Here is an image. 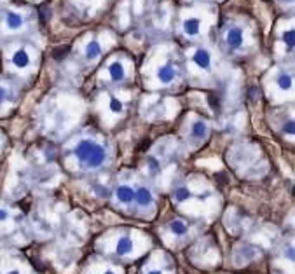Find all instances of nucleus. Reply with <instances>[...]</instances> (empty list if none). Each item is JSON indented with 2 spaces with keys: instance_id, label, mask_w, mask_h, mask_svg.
Wrapping results in <instances>:
<instances>
[{
  "instance_id": "f257e3e1",
  "label": "nucleus",
  "mask_w": 295,
  "mask_h": 274,
  "mask_svg": "<svg viewBox=\"0 0 295 274\" xmlns=\"http://www.w3.org/2000/svg\"><path fill=\"white\" fill-rule=\"evenodd\" d=\"M2 25L9 32H18V30H21L25 26V16H23V13H20V11H14V9L6 11L2 18Z\"/></svg>"
},
{
  "instance_id": "f03ea898",
  "label": "nucleus",
  "mask_w": 295,
  "mask_h": 274,
  "mask_svg": "<svg viewBox=\"0 0 295 274\" xmlns=\"http://www.w3.org/2000/svg\"><path fill=\"white\" fill-rule=\"evenodd\" d=\"M11 63H13L14 68L18 70H25L32 65V52L28 51L26 47H18L13 51L11 54Z\"/></svg>"
},
{
  "instance_id": "7ed1b4c3",
  "label": "nucleus",
  "mask_w": 295,
  "mask_h": 274,
  "mask_svg": "<svg viewBox=\"0 0 295 274\" xmlns=\"http://www.w3.org/2000/svg\"><path fill=\"white\" fill-rule=\"evenodd\" d=\"M224 40L230 49H240L245 42L243 30H241L240 26H229L224 33Z\"/></svg>"
},
{
  "instance_id": "20e7f679",
  "label": "nucleus",
  "mask_w": 295,
  "mask_h": 274,
  "mask_svg": "<svg viewBox=\"0 0 295 274\" xmlns=\"http://www.w3.org/2000/svg\"><path fill=\"white\" fill-rule=\"evenodd\" d=\"M192 62H194V65L199 68V70H204V72H210L211 65H213L211 52L208 51V49H204V47L196 49L194 54H192Z\"/></svg>"
},
{
  "instance_id": "39448f33",
  "label": "nucleus",
  "mask_w": 295,
  "mask_h": 274,
  "mask_svg": "<svg viewBox=\"0 0 295 274\" xmlns=\"http://www.w3.org/2000/svg\"><path fill=\"white\" fill-rule=\"evenodd\" d=\"M96 147H98L96 142H91V140H82V142L77 143V147H75L74 154H75V157H77L79 161L84 162V165H86V161H88L89 155L93 154L94 148H96Z\"/></svg>"
},
{
  "instance_id": "423d86ee",
  "label": "nucleus",
  "mask_w": 295,
  "mask_h": 274,
  "mask_svg": "<svg viewBox=\"0 0 295 274\" xmlns=\"http://www.w3.org/2000/svg\"><path fill=\"white\" fill-rule=\"evenodd\" d=\"M157 81L161 82V84H169V82L175 79V75H176V70H175V67H173L171 63H164V65H161V67L157 68Z\"/></svg>"
},
{
  "instance_id": "0eeeda50",
  "label": "nucleus",
  "mask_w": 295,
  "mask_h": 274,
  "mask_svg": "<svg viewBox=\"0 0 295 274\" xmlns=\"http://www.w3.org/2000/svg\"><path fill=\"white\" fill-rule=\"evenodd\" d=\"M113 194H115V199L123 204H130L135 201V189L131 187V185H126V184L119 185Z\"/></svg>"
},
{
  "instance_id": "6e6552de",
  "label": "nucleus",
  "mask_w": 295,
  "mask_h": 274,
  "mask_svg": "<svg viewBox=\"0 0 295 274\" xmlns=\"http://www.w3.org/2000/svg\"><path fill=\"white\" fill-rule=\"evenodd\" d=\"M182 30H184V33L187 37H198L199 32H201V20L196 16L187 18L184 21V25H182Z\"/></svg>"
},
{
  "instance_id": "1a4fd4ad",
  "label": "nucleus",
  "mask_w": 295,
  "mask_h": 274,
  "mask_svg": "<svg viewBox=\"0 0 295 274\" xmlns=\"http://www.w3.org/2000/svg\"><path fill=\"white\" fill-rule=\"evenodd\" d=\"M105 157H107V152H105V148L98 143V147L94 148V152L89 155L88 161H86V166H88V168H93V170L100 168V166L105 162Z\"/></svg>"
},
{
  "instance_id": "9d476101",
  "label": "nucleus",
  "mask_w": 295,
  "mask_h": 274,
  "mask_svg": "<svg viewBox=\"0 0 295 274\" xmlns=\"http://www.w3.org/2000/svg\"><path fill=\"white\" fill-rule=\"evenodd\" d=\"M131 250H133V239H131L130 236H123V238L117 239L115 253L119 255V257H126V255H130Z\"/></svg>"
},
{
  "instance_id": "9b49d317",
  "label": "nucleus",
  "mask_w": 295,
  "mask_h": 274,
  "mask_svg": "<svg viewBox=\"0 0 295 274\" xmlns=\"http://www.w3.org/2000/svg\"><path fill=\"white\" fill-rule=\"evenodd\" d=\"M108 75L113 82H123L126 79V68L121 62H113L108 65Z\"/></svg>"
},
{
  "instance_id": "f8f14e48",
  "label": "nucleus",
  "mask_w": 295,
  "mask_h": 274,
  "mask_svg": "<svg viewBox=\"0 0 295 274\" xmlns=\"http://www.w3.org/2000/svg\"><path fill=\"white\" fill-rule=\"evenodd\" d=\"M135 201L140 206H149L152 203V190L149 187H138L135 190Z\"/></svg>"
},
{
  "instance_id": "ddd939ff",
  "label": "nucleus",
  "mask_w": 295,
  "mask_h": 274,
  "mask_svg": "<svg viewBox=\"0 0 295 274\" xmlns=\"http://www.w3.org/2000/svg\"><path fill=\"white\" fill-rule=\"evenodd\" d=\"M84 54H86V58H88L89 62L98 60L101 56V44L98 42V40H89V42L86 44Z\"/></svg>"
},
{
  "instance_id": "4468645a",
  "label": "nucleus",
  "mask_w": 295,
  "mask_h": 274,
  "mask_svg": "<svg viewBox=\"0 0 295 274\" xmlns=\"http://www.w3.org/2000/svg\"><path fill=\"white\" fill-rule=\"evenodd\" d=\"M191 133H192V136L203 140V138H206L208 133H210V126H208L204 121H196V123L192 124V128H191Z\"/></svg>"
},
{
  "instance_id": "2eb2a0df",
  "label": "nucleus",
  "mask_w": 295,
  "mask_h": 274,
  "mask_svg": "<svg viewBox=\"0 0 295 274\" xmlns=\"http://www.w3.org/2000/svg\"><path fill=\"white\" fill-rule=\"evenodd\" d=\"M276 86L279 87L281 91H290L293 86V79L290 74H286V72H283V74L278 75V79H276Z\"/></svg>"
},
{
  "instance_id": "dca6fc26",
  "label": "nucleus",
  "mask_w": 295,
  "mask_h": 274,
  "mask_svg": "<svg viewBox=\"0 0 295 274\" xmlns=\"http://www.w3.org/2000/svg\"><path fill=\"white\" fill-rule=\"evenodd\" d=\"M173 197H175L176 203H185V201H189L192 197V192L189 187L180 185V187H176L175 190H173Z\"/></svg>"
},
{
  "instance_id": "f3484780",
  "label": "nucleus",
  "mask_w": 295,
  "mask_h": 274,
  "mask_svg": "<svg viewBox=\"0 0 295 274\" xmlns=\"http://www.w3.org/2000/svg\"><path fill=\"white\" fill-rule=\"evenodd\" d=\"M168 229L173 236H185V232H187V226H185L184 220H171L169 226H168Z\"/></svg>"
},
{
  "instance_id": "a211bd4d",
  "label": "nucleus",
  "mask_w": 295,
  "mask_h": 274,
  "mask_svg": "<svg viewBox=\"0 0 295 274\" xmlns=\"http://www.w3.org/2000/svg\"><path fill=\"white\" fill-rule=\"evenodd\" d=\"M283 44H285V47L288 49L290 52L293 51V44H295V33H293V28H288L283 32V37H281Z\"/></svg>"
},
{
  "instance_id": "6ab92c4d",
  "label": "nucleus",
  "mask_w": 295,
  "mask_h": 274,
  "mask_svg": "<svg viewBox=\"0 0 295 274\" xmlns=\"http://www.w3.org/2000/svg\"><path fill=\"white\" fill-rule=\"evenodd\" d=\"M108 110H110L112 114H123V110H124L123 100H119V98H110V101H108Z\"/></svg>"
},
{
  "instance_id": "aec40b11",
  "label": "nucleus",
  "mask_w": 295,
  "mask_h": 274,
  "mask_svg": "<svg viewBox=\"0 0 295 274\" xmlns=\"http://www.w3.org/2000/svg\"><path fill=\"white\" fill-rule=\"evenodd\" d=\"M9 98H11L9 86H6V84H2V82H0V106L6 103V101L9 100Z\"/></svg>"
},
{
  "instance_id": "412c9836",
  "label": "nucleus",
  "mask_w": 295,
  "mask_h": 274,
  "mask_svg": "<svg viewBox=\"0 0 295 274\" xmlns=\"http://www.w3.org/2000/svg\"><path fill=\"white\" fill-rule=\"evenodd\" d=\"M283 131H285L288 136H293L295 135V129H293V123H292V121H288V123H286L285 126H283Z\"/></svg>"
},
{
  "instance_id": "4be33fe9",
  "label": "nucleus",
  "mask_w": 295,
  "mask_h": 274,
  "mask_svg": "<svg viewBox=\"0 0 295 274\" xmlns=\"http://www.w3.org/2000/svg\"><path fill=\"white\" fill-rule=\"evenodd\" d=\"M11 218V211L7 208H0V222H7Z\"/></svg>"
},
{
  "instance_id": "5701e85b",
  "label": "nucleus",
  "mask_w": 295,
  "mask_h": 274,
  "mask_svg": "<svg viewBox=\"0 0 295 274\" xmlns=\"http://www.w3.org/2000/svg\"><path fill=\"white\" fill-rule=\"evenodd\" d=\"M149 165H150V166H149L150 170H152V171H157V161H156V159L150 157V159H149Z\"/></svg>"
},
{
  "instance_id": "b1692460",
  "label": "nucleus",
  "mask_w": 295,
  "mask_h": 274,
  "mask_svg": "<svg viewBox=\"0 0 295 274\" xmlns=\"http://www.w3.org/2000/svg\"><path fill=\"white\" fill-rule=\"evenodd\" d=\"M6 274H21V272L18 271V269H11V271H7Z\"/></svg>"
},
{
  "instance_id": "393cba45",
  "label": "nucleus",
  "mask_w": 295,
  "mask_h": 274,
  "mask_svg": "<svg viewBox=\"0 0 295 274\" xmlns=\"http://www.w3.org/2000/svg\"><path fill=\"white\" fill-rule=\"evenodd\" d=\"M147 274H162V271H159V269H154V271H149Z\"/></svg>"
},
{
  "instance_id": "a878e982",
  "label": "nucleus",
  "mask_w": 295,
  "mask_h": 274,
  "mask_svg": "<svg viewBox=\"0 0 295 274\" xmlns=\"http://www.w3.org/2000/svg\"><path fill=\"white\" fill-rule=\"evenodd\" d=\"M103 274H115V272H113V271H112V269H107V271H105Z\"/></svg>"
},
{
  "instance_id": "bb28decb",
  "label": "nucleus",
  "mask_w": 295,
  "mask_h": 274,
  "mask_svg": "<svg viewBox=\"0 0 295 274\" xmlns=\"http://www.w3.org/2000/svg\"><path fill=\"white\" fill-rule=\"evenodd\" d=\"M281 2H286V0H281ZM288 2H292V0H288Z\"/></svg>"
},
{
  "instance_id": "cd10ccee",
  "label": "nucleus",
  "mask_w": 295,
  "mask_h": 274,
  "mask_svg": "<svg viewBox=\"0 0 295 274\" xmlns=\"http://www.w3.org/2000/svg\"><path fill=\"white\" fill-rule=\"evenodd\" d=\"M0 4H2V0H0Z\"/></svg>"
}]
</instances>
